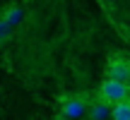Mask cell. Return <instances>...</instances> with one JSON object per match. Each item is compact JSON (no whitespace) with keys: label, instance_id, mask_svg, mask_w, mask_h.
Returning a JSON list of instances; mask_svg holds the SVG:
<instances>
[{"label":"cell","instance_id":"6da1fadb","mask_svg":"<svg viewBox=\"0 0 130 120\" xmlns=\"http://www.w3.org/2000/svg\"><path fill=\"white\" fill-rule=\"evenodd\" d=\"M99 94H101V101L108 103V106H113V103H121V101H128V96H130L128 87H125L123 82H113V79H108V77L101 82Z\"/></svg>","mask_w":130,"mask_h":120},{"label":"cell","instance_id":"7a4b0ae2","mask_svg":"<svg viewBox=\"0 0 130 120\" xmlns=\"http://www.w3.org/2000/svg\"><path fill=\"white\" fill-rule=\"evenodd\" d=\"M60 115L63 118H82L84 113H87V103H84V98L82 96H65L63 98V103H60Z\"/></svg>","mask_w":130,"mask_h":120},{"label":"cell","instance_id":"3957f363","mask_svg":"<svg viewBox=\"0 0 130 120\" xmlns=\"http://www.w3.org/2000/svg\"><path fill=\"white\" fill-rule=\"evenodd\" d=\"M106 74L113 82H123L125 84L128 77H130V63L125 58H111V63H108V67H106Z\"/></svg>","mask_w":130,"mask_h":120},{"label":"cell","instance_id":"277c9868","mask_svg":"<svg viewBox=\"0 0 130 120\" xmlns=\"http://www.w3.org/2000/svg\"><path fill=\"white\" fill-rule=\"evenodd\" d=\"M108 111H111V106L104 103V101H96V103H92V106H87L89 120H106L108 118Z\"/></svg>","mask_w":130,"mask_h":120},{"label":"cell","instance_id":"5b68a950","mask_svg":"<svg viewBox=\"0 0 130 120\" xmlns=\"http://www.w3.org/2000/svg\"><path fill=\"white\" fill-rule=\"evenodd\" d=\"M22 14H24V12H22V7H19V5H10V7L3 12V19H5V24L12 29L14 24L22 22Z\"/></svg>","mask_w":130,"mask_h":120},{"label":"cell","instance_id":"8992f818","mask_svg":"<svg viewBox=\"0 0 130 120\" xmlns=\"http://www.w3.org/2000/svg\"><path fill=\"white\" fill-rule=\"evenodd\" d=\"M108 118H113V120H130V103L128 101L113 103L111 111H108Z\"/></svg>","mask_w":130,"mask_h":120},{"label":"cell","instance_id":"52a82bcc","mask_svg":"<svg viewBox=\"0 0 130 120\" xmlns=\"http://www.w3.org/2000/svg\"><path fill=\"white\" fill-rule=\"evenodd\" d=\"M7 34H10V27L5 24V19L0 17V41H3V38H7Z\"/></svg>","mask_w":130,"mask_h":120},{"label":"cell","instance_id":"ba28073f","mask_svg":"<svg viewBox=\"0 0 130 120\" xmlns=\"http://www.w3.org/2000/svg\"><path fill=\"white\" fill-rule=\"evenodd\" d=\"M125 87H128V91H130V77H128V82H125Z\"/></svg>","mask_w":130,"mask_h":120},{"label":"cell","instance_id":"9c48e42d","mask_svg":"<svg viewBox=\"0 0 130 120\" xmlns=\"http://www.w3.org/2000/svg\"><path fill=\"white\" fill-rule=\"evenodd\" d=\"M56 120H65V118H63V115H58V118H56Z\"/></svg>","mask_w":130,"mask_h":120},{"label":"cell","instance_id":"30bf717a","mask_svg":"<svg viewBox=\"0 0 130 120\" xmlns=\"http://www.w3.org/2000/svg\"><path fill=\"white\" fill-rule=\"evenodd\" d=\"M104 3H116V0H104Z\"/></svg>","mask_w":130,"mask_h":120},{"label":"cell","instance_id":"8fae6325","mask_svg":"<svg viewBox=\"0 0 130 120\" xmlns=\"http://www.w3.org/2000/svg\"><path fill=\"white\" fill-rule=\"evenodd\" d=\"M128 103H130V96H128Z\"/></svg>","mask_w":130,"mask_h":120},{"label":"cell","instance_id":"7c38bea8","mask_svg":"<svg viewBox=\"0 0 130 120\" xmlns=\"http://www.w3.org/2000/svg\"><path fill=\"white\" fill-rule=\"evenodd\" d=\"M0 46H3V41H0Z\"/></svg>","mask_w":130,"mask_h":120}]
</instances>
